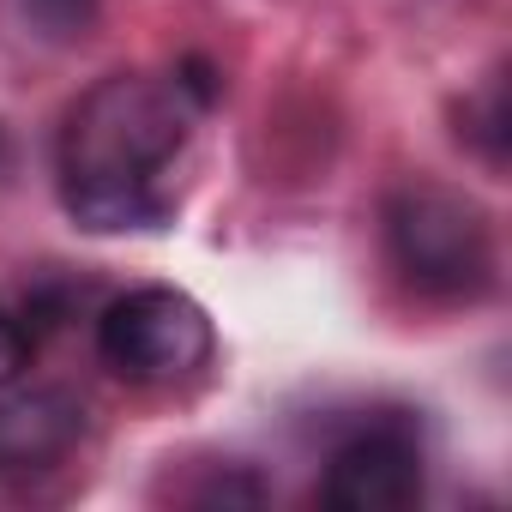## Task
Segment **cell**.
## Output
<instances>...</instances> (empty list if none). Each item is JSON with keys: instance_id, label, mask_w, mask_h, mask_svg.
Returning <instances> with one entry per match:
<instances>
[{"instance_id": "cell-2", "label": "cell", "mask_w": 512, "mask_h": 512, "mask_svg": "<svg viewBox=\"0 0 512 512\" xmlns=\"http://www.w3.org/2000/svg\"><path fill=\"white\" fill-rule=\"evenodd\" d=\"M386 253L416 296L476 302L494 284V229L488 211L446 181H398L386 193Z\"/></svg>"}, {"instance_id": "cell-5", "label": "cell", "mask_w": 512, "mask_h": 512, "mask_svg": "<svg viewBox=\"0 0 512 512\" xmlns=\"http://www.w3.org/2000/svg\"><path fill=\"white\" fill-rule=\"evenodd\" d=\"M85 440V404L61 386L0 392V476H43Z\"/></svg>"}, {"instance_id": "cell-3", "label": "cell", "mask_w": 512, "mask_h": 512, "mask_svg": "<svg viewBox=\"0 0 512 512\" xmlns=\"http://www.w3.org/2000/svg\"><path fill=\"white\" fill-rule=\"evenodd\" d=\"M97 356L127 386H187L211 368L217 332L211 314L181 290H127L97 320Z\"/></svg>"}, {"instance_id": "cell-4", "label": "cell", "mask_w": 512, "mask_h": 512, "mask_svg": "<svg viewBox=\"0 0 512 512\" xmlns=\"http://www.w3.org/2000/svg\"><path fill=\"white\" fill-rule=\"evenodd\" d=\"M422 464V440L404 416H368L332 446L320 500L338 512H404L422 500Z\"/></svg>"}, {"instance_id": "cell-8", "label": "cell", "mask_w": 512, "mask_h": 512, "mask_svg": "<svg viewBox=\"0 0 512 512\" xmlns=\"http://www.w3.org/2000/svg\"><path fill=\"white\" fill-rule=\"evenodd\" d=\"M0 163H7V157H0Z\"/></svg>"}, {"instance_id": "cell-6", "label": "cell", "mask_w": 512, "mask_h": 512, "mask_svg": "<svg viewBox=\"0 0 512 512\" xmlns=\"http://www.w3.org/2000/svg\"><path fill=\"white\" fill-rule=\"evenodd\" d=\"M31 356H37V332H31V320H25L19 308L0 302V386H13V380L31 368Z\"/></svg>"}, {"instance_id": "cell-7", "label": "cell", "mask_w": 512, "mask_h": 512, "mask_svg": "<svg viewBox=\"0 0 512 512\" xmlns=\"http://www.w3.org/2000/svg\"><path fill=\"white\" fill-rule=\"evenodd\" d=\"M25 13H31L49 37H73V31H85V25H91L97 0H25Z\"/></svg>"}, {"instance_id": "cell-1", "label": "cell", "mask_w": 512, "mask_h": 512, "mask_svg": "<svg viewBox=\"0 0 512 512\" xmlns=\"http://www.w3.org/2000/svg\"><path fill=\"white\" fill-rule=\"evenodd\" d=\"M205 103L181 73H109L61 121L55 181L73 223L97 235L157 229L181 199V163Z\"/></svg>"}]
</instances>
